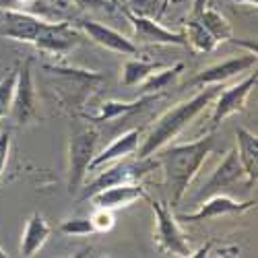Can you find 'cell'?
<instances>
[{"label": "cell", "instance_id": "5b68a950", "mask_svg": "<svg viewBox=\"0 0 258 258\" xmlns=\"http://www.w3.org/2000/svg\"><path fill=\"white\" fill-rule=\"evenodd\" d=\"M159 165L157 159L151 157H139V161H120L114 163L107 169H103L97 178H93L85 188H81V197L79 201H89L93 195H97L99 190L118 186V184H128V182H139L143 176H147L149 171H153Z\"/></svg>", "mask_w": 258, "mask_h": 258}, {"label": "cell", "instance_id": "3957f363", "mask_svg": "<svg viewBox=\"0 0 258 258\" xmlns=\"http://www.w3.org/2000/svg\"><path fill=\"white\" fill-rule=\"evenodd\" d=\"M50 77L56 79V91L60 99L71 105L81 107L87 97L93 93V89L99 83H103V75L95 71H83V69H67V67H44Z\"/></svg>", "mask_w": 258, "mask_h": 258}, {"label": "cell", "instance_id": "7c38bea8", "mask_svg": "<svg viewBox=\"0 0 258 258\" xmlns=\"http://www.w3.org/2000/svg\"><path fill=\"white\" fill-rule=\"evenodd\" d=\"M77 27L87 33L89 39H93L97 46L110 50V52L126 54V56L139 54V48H137V44L133 39H128L120 31L107 27L103 23H97V21H91V19H81V21H77Z\"/></svg>", "mask_w": 258, "mask_h": 258}, {"label": "cell", "instance_id": "4dcf8cb0", "mask_svg": "<svg viewBox=\"0 0 258 258\" xmlns=\"http://www.w3.org/2000/svg\"><path fill=\"white\" fill-rule=\"evenodd\" d=\"M169 3H171V0H161V7H159V13H157V15H163V13L167 11V7H169Z\"/></svg>", "mask_w": 258, "mask_h": 258}, {"label": "cell", "instance_id": "d6986e66", "mask_svg": "<svg viewBox=\"0 0 258 258\" xmlns=\"http://www.w3.org/2000/svg\"><path fill=\"white\" fill-rule=\"evenodd\" d=\"M50 225L48 221L41 217L39 213H33L27 225H25V233H23V240H21V254L23 256H33L35 252H39L44 248V244L50 238Z\"/></svg>", "mask_w": 258, "mask_h": 258}, {"label": "cell", "instance_id": "ba28073f", "mask_svg": "<svg viewBox=\"0 0 258 258\" xmlns=\"http://www.w3.org/2000/svg\"><path fill=\"white\" fill-rule=\"evenodd\" d=\"M147 201L151 203V209L155 213V221H157V242L165 252H171L176 256H192L195 252L190 250L188 242L184 240V233L178 227L176 217H171V211L161 205L159 201L149 199Z\"/></svg>", "mask_w": 258, "mask_h": 258}, {"label": "cell", "instance_id": "ffe728a7", "mask_svg": "<svg viewBox=\"0 0 258 258\" xmlns=\"http://www.w3.org/2000/svg\"><path fill=\"white\" fill-rule=\"evenodd\" d=\"M157 99H159L157 93H147V95L139 97L137 101H105V103L101 105L99 114L93 116V118H89V122H110V120H116V118H120V116L139 112V110H143L145 105L155 103Z\"/></svg>", "mask_w": 258, "mask_h": 258}, {"label": "cell", "instance_id": "9a60e30c", "mask_svg": "<svg viewBox=\"0 0 258 258\" xmlns=\"http://www.w3.org/2000/svg\"><path fill=\"white\" fill-rule=\"evenodd\" d=\"M254 205H256V201L238 203V201L229 199L227 195H213V197H209V201L205 205H201V209L197 213L178 215V221H207V219H217V217L231 215V213H244V211L252 209Z\"/></svg>", "mask_w": 258, "mask_h": 258}, {"label": "cell", "instance_id": "2e32d148", "mask_svg": "<svg viewBox=\"0 0 258 258\" xmlns=\"http://www.w3.org/2000/svg\"><path fill=\"white\" fill-rule=\"evenodd\" d=\"M147 190L143 184L139 182H128V184H118V186H110L99 190L97 195H93L89 201L95 203V207L99 209H120V207H128L141 199L147 201Z\"/></svg>", "mask_w": 258, "mask_h": 258}, {"label": "cell", "instance_id": "1f68e13d", "mask_svg": "<svg viewBox=\"0 0 258 258\" xmlns=\"http://www.w3.org/2000/svg\"><path fill=\"white\" fill-rule=\"evenodd\" d=\"M5 256H9V254L5 252V248H3V246H0V258H5Z\"/></svg>", "mask_w": 258, "mask_h": 258}, {"label": "cell", "instance_id": "44dd1931", "mask_svg": "<svg viewBox=\"0 0 258 258\" xmlns=\"http://www.w3.org/2000/svg\"><path fill=\"white\" fill-rule=\"evenodd\" d=\"M182 71H184V64H182V62L174 64V67H169V69H159V71H155L153 75H149V77L141 83V95H147V93H161L163 89H167L169 85L180 77Z\"/></svg>", "mask_w": 258, "mask_h": 258}, {"label": "cell", "instance_id": "52a82bcc", "mask_svg": "<svg viewBox=\"0 0 258 258\" xmlns=\"http://www.w3.org/2000/svg\"><path fill=\"white\" fill-rule=\"evenodd\" d=\"M120 11L126 15V19L133 23V31L135 37L143 44H155V46H180V48H188V39L184 33H174L165 27H161L157 21H153L151 17L145 15H137L128 7H122L118 3Z\"/></svg>", "mask_w": 258, "mask_h": 258}, {"label": "cell", "instance_id": "9c48e42d", "mask_svg": "<svg viewBox=\"0 0 258 258\" xmlns=\"http://www.w3.org/2000/svg\"><path fill=\"white\" fill-rule=\"evenodd\" d=\"M244 180L248 182L244 169H242V163L238 159V153L229 151L227 157L223 159V163L213 171V176L209 178V182L203 186V190L197 195V203L203 201V199H209L213 195H223L225 190H238V186ZM248 186H250V182H248Z\"/></svg>", "mask_w": 258, "mask_h": 258}, {"label": "cell", "instance_id": "f1b7e54d", "mask_svg": "<svg viewBox=\"0 0 258 258\" xmlns=\"http://www.w3.org/2000/svg\"><path fill=\"white\" fill-rule=\"evenodd\" d=\"M73 3L81 9H105V11H112L114 7H118L114 0H73Z\"/></svg>", "mask_w": 258, "mask_h": 258}, {"label": "cell", "instance_id": "6da1fadb", "mask_svg": "<svg viewBox=\"0 0 258 258\" xmlns=\"http://www.w3.org/2000/svg\"><path fill=\"white\" fill-rule=\"evenodd\" d=\"M215 135H207L205 139H199L195 143H182V145H171L167 149H159V165L163 167L165 176V188L169 190V205L178 207L182 197L186 195V190L190 182L195 180L199 174L201 165L205 159L213 153L215 149Z\"/></svg>", "mask_w": 258, "mask_h": 258}, {"label": "cell", "instance_id": "8992f818", "mask_svg": "<svg viewBox=\"0 0 258 258\" xmlns=\"http://www.w3.org/2000/svg\"><path fill=\"white\" fill-rule=\"evenodd\" d=\"M37 93L33 85V75H31V60H27L23 67L17 71V83L13 91V103H11V116L15 124L27 126L37 118Z\"/></svg>", "mask_w": 258, "mask_h": 258}, {"label": "cell", "instance_id": "8fae6325", "mask_svg": "<svg viewBox=\"0 0 258 258\" xmlns=\"http://www.w3.org/2000/svg\"><path fill=\"white\" fill-rule=\"evenodd\" d=\"M256 81H258V75L252 73L242 83H238V85H233V87L223 89V91L217 93L219 97H217V103H215L213 116H211V126L213 128H217L227 116L242 110V107L246 105V99H248L250 91L256 87Z\"/></svg>", "mask_w": 258, "mask_h": 258}, {"label": "cell", "instance_id": "ac0fdd59", "mask_svg": "<svg viewBox=\"0 0 258 258\" xmlns=\"http://www.w3.org/2000/svg\"><path fill=\"white\" fill-rule=\"evenodd\" d=\"M235 139H238V159L242 163V169L244 174L252 184H256V178H258V139L256 135L248 133L246 128H238L235 131Z\"/></svg>", "mask_w": 258, "mask_h": 258}, {"label": "cell", "instance_id": "5bb4252c", "mask_svg": "<svg viewBox=\"0 0 258 258\" xmlns=\"http://www.w3.org/2000/svg\"><path fill=\"white\" fill-rule=\"evenodd\" d=\"M252 67H256V54H248V56H238V58H227L219 64H213V67L205 69L203 73H199L195 79L190 81V85H221L227 79L246 73Z\"/></svg>", "mask_w": 258, "mask_h": 258}, {"label": "cell", "instance_id": "4fadbf2b", "mask_svg": "<svg viewBox=\"0 0 258 258\" xmlns=\"http://www.w3.org/2000/svg\"><path fill=\"white\" fill-rule=\"evenodd\" d=\"M46 21L35 15L23 13V11H3V25H0V35L15 39V41H27L33 44L39 31L44 29Z\"/></svg>", "mask_w": 258, "mask_h": 258}, {"label": "cell", "instance_id": "cb8c5ba5", "mask_svg": "<svg viewBox=\"0 0 258 258\" xmlns=\"http://www.w3.org/2000/svg\"><path fill=\"white\" fill-rule=\"evenodd\" d=\"M184 35H186V39H188V46H192L197 52H205V54L213 52L215 46L219 44V41L215 39V37L203 27V23H201L199 19L190 21V23H188V33H184Z\"/></svg>", "mask_w": 258, "mask_h": 258}, {"label": "cell", "instance_id": "7a4b0ae2", "mask_svg": "<svg viewBox=\"0 0 258 258\" xmlns=\"http://www.w3.org/2000/svg\"><path fill=\"white\" fill-rule=\"evenodd\" d=\"M217 93H219V89L215 87V85H207L205 91H201L192 99L182 101L176 107L167 110L153 124V128L145 137L143 145H139V157H151L159 151V149H163L171 139H176L184 128L213 101V97H217Z\"/></svg>", "mask_w": 258, "mask_h": 258}, {"label": "cell", "instance_id": "d6a6232c", "mask_svg": "<svg viewBox=\"0 0 258 258\" xmlns=\"http://www.w3.org/2000/svg\"><path fill=\"white\" fill-rule=\"evenodd\" d=\"M114 3H116V5H118V0H114Z\"/></svg>", "mask_w": 258, "mask_h": 258}, {"label": "cell", "instance_id": "603a6c76", "mask_svg": "<svg viewBox=\"0 0 258 258\" xmlns=\"http://www.w3.org/2000/svg\"><path fill=\"white\" fill-rule=\"evenodd\" d=\"M199 21L203 23V27L217 39V41H229L233 35H231V25H229V21L217 13L215 9H205L199 13Z\"/></svg>", "mask_w": 258, "mask_h": 258}, {"label": "cell", "instance_id": "30bf717a", "mask_svg": "<svg viewBox=\"0 0 258 258\" xmlns=\"http://www.w3.org/2000/svg\"><path fill=\"white\" fill-rule=\"evenodd\" d=\"M81 39H83L81 33L71 23H48L46 21V25L35 37L33 46L46 54L62 56V54H69L73 48H77L81 44Z\"/></svg>", "mask_w": 258, "mask_h": 258}, {"label": "cell", "instance_id": "484cf974", "mask_svg": "<svg viewBox=\"0 0 258 258\" xmlns=\"http://www.w3.org/2000/svg\"><path fill=\"white\" fill-rule=\"evenodd\" d=\"M60 233H64V235H89V233H95V227H93L89 217H77V219L64 221L60 225Z\"/></svg>", "mask_w": 258, "mask_h": 258}, {"label": "cell", "instance_id": "277c9868", "mask_svg": "<svg viewBox=\"0 0 258 258\" xmlns=\"http://www.w3.org/2000/svg\"><path fill=\"white\" fill-rule=\"evenodd\" d=\"M97 131L91 126H81L73 133L69 143V195H77L83 188L85 176L95 157Z\"/></svg>", "mask_w": 258, "mask_h": 258}, {"label": "cell", "instance_id": "f546056e", "mask_svg": "<svg viewBox=\"0 0 258 258\" xmlns=\"http://www.w3.org/2000/svg\"><path fill=\"white\" fill-rule=\"evenodd\" d=\"M231 3H240V5H248V7H256L258 0H231Z\"/></svg>", "mask_w": 258, "mask_h": 258}, {"label": "cell", "instance_id": "83f0119b", "mask_svg": "<svg viewBox=\"0 0 258 258\" xmlns=\"http://www.w3.org/2000/svg\"><path fill=\"white\" fill-rule=\"evenodd\" d=\"M9 153H11V131L3 128V131H0V178H3L5 169H7Z\"/></svg>", "mask_w": 258, "mask_h": 258}, {"label": "cell", "instance_id": "e0dca14e", "mask_svg": "<svg viewBox=\"0 0 258 258\" xmlns=\"http://www.w3.org/2000/svg\"><path fill=\"white\" fill-rule=\"evenodd\" d=\"M139 143H141V131L133 128L124 135H120L118 139H114V143L110 147H105L101 153H95L91 165H89V171L91 169H97L105 163H114L118 159H124L128 155H133L135 151H139Z\"/></svg>", "mask_w": 258, "mask_h": 258}, {"label": "cell", "instance_id": "4316f807", "mask_svg": "<svg viewBox=\"0 0 258 258\" xmlns=\"http://www.w3.org/2000/svg\"><path fill=\"white\" fill-rule=\"evenodd\" d=\"M89 219H91L95 231H99V233L110 231V229L114 227V215H112L110 209H99V207H97V211L91 215Z\"/></svg>", "mask_w": 258, "mask_h": 258}, {"label": "cell", "instance_id": "d4e9b609", "mask_svg": "<svg viewBox=\"0 0 258 258\" xmlns=\"http://www.w3.org/2000/svg\"><path fill=\"white\" fill-rule=\"evenodd\" d=\"M15 83H17V71H13L11 75H7L3 81H0V120L11 114Z\"/></svg>", "mask_w": 258, "mask_h": 258}, {"label": "cell", "instance_id": "7402d4cb", "mask_svg": "<svg viewBox=\"0 0 258 258\" xmlns=\"http://www.w3.org/2000/svg\"><path fill=\"white\" fill-rule=\"evenodd\" d=\"M163 69V64L159 62H145V60H128L122 69V85L124 87H137L141 85L149 75H153L155 71Z\"/></svg>", "mask_w": 258, "mask_h": 258}]
</instances>
